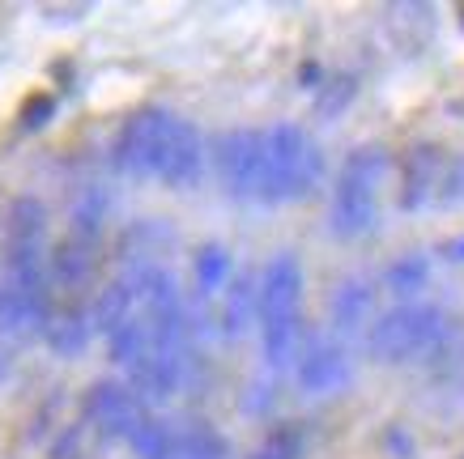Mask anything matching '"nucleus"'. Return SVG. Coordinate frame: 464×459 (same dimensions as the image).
I'll return each instance as SVG.
<instances>
[{"mask_svg":"<svg viewBox=\"0 0 464 459\" xmlns=\"http://www.w3.org/2000/svg\"><path fill=\"white\" fill-rule=\"evenodd\" d=\"M260 349L273 370H290L303 345V264L295 255H273L256 281Z\"/></svg>","mask_w":464,"mask_h":459,"instance_id":"f257e3e1","label":"nucleus"},{"mask_svg":"<svg viewBox=\"0 0 464 459\" xmlns=\"http://www.w3.org/2000/svg\"><path fill=\"white\" fill-rule=\"evenodd\" d=\"M388 175V149L383 145H358L341 162L333 200H328V225L341 243L366 238L380 225V183Z\"/></svg>","mask_w":464,"mask_h":459,"instance_id":"f03ea898","label":"nucleus"},{"mask_svg":"<svg viewBox=\"0 0 464 459\" xmlns=\"http://www.w3.org/2000/svg\"><path fill=\"white\" fill-rule=\"evenodd\" d=\"M443 323H448V311L435 302H396L392 311H383L380 320L371 323L366 349L383 366L413 362V358H426V349L435 345Z\"/></svg>","mask_w":464,"mask_h":459,"instance_id":"7ed1b4c3","label":"nucleus"},{"mask_svg":"<svg viewBox=\"0 0 464 459\" xmlns=\"http://www.w3.org/2000/svg\"><path fill=\"white\" fill-rule=\"evenodd\" d=\"M268 153V205H285V200H303L315 192L324 175L320 145L295 124H273L265 132Z\"/></svg>","mask_w":464,"mask_h":459,"instance_id":"20e7f679","label":"nucleus"},{"mask_svg":"<svg viewBox=\"0 0 464 459\" xmlns=\"http://www.w3.org/2000/svg\"><path fill=\"white\" fill-rule=\"evenodd\" d=\"M213 170L230 200L239 205H268V153L265 132L230 128L213 140Z\"/></svg>","mask_w":464,"mask_h":459,"instance_id":"39448f33","label":"nucleus"},{"mask_svg":"<svg viewBox=\"0 0 464 459\" xmlns=\"http://www.w3.org/2000/svg\"><path fill=\"white\" fill-rule=\"evenodd\" d=\"M175 120L179 115L162 111V107H145V111L128 115V124L115 137V170L128 179H158L162 162H167Z\"/></svg>","mask_w":464,"mask_h":459,"instance_id":"423d86ee","label":"nucleus"},{"mask_svg":"<svg viewBox=\"0 0 464 459\" xmlns=\"http://www.w3.org/2000/svg\"><path fill=\"white\" fill-rule=\"evenodd\" d=\"M295 375L298 383L311 391V396H333L350 383L353 366H350V353H345V340H337L333 332H315L298 345V358H295Z\"/></svg>","mask_w":464,"mask_h":459,"instance_id":"0eeeda50","label":"nucleus"},{"mask_svg":"<svg viewBox=\"0 0 464 459\" xmlns=\"http://www.w3.org/2000/svg\"><path fill=\"white\" fill-rule=\"evenodd\" d=\"M85 413H90V421H94L102 434H111V438H124L128 443L150 408H145V400L132 387L115 383V378H102V383H94L90 396H85Z\"/></svg>","mask_w":464,"mask_h":459,"instance_id":"6e6552de","label":"nucleus"},{"mask_svg":"<svg viewBox=\"0 0 464 459\" xmlns=\"http://www.w3.org/2000/svg\"><path fill=\"white\" fill-rule=\"evenodd\" d=\"M439 179H443V153L430 140H418L409 145L405 158H401V209H422L426 200L439 192Z\"/></svg>","mask_w":464,"mask_h":459,"instance_id":"1a4fd4ad","label":"nucleus"},{"mask_svg":"<svg viewBox=\"0 0 464 459\" xmlns=\"http://www.w3.org/2000/svg\"><path fill=\"white\" fill-rule=\"evenodd\" d=\"M333 336L353 340V336L371 332V311H375V281L371 277H345L333 293Z\"/></svg>","mask_w":464,"mask_h":459,"instance_id":"9d476101","label":"nucleus"},{"mask_svg":"<svg viewBox=\"0 0 464 459\" xmlns=\"http://www.w3.org/2000/svg\"><path fill=\"white\" fill-rule=\"evenodd\" d=\"M200 170H205L200 132L188 124V120H175V132H170V145H167V162H162V175H158V179L170 183V187H197Z\"/></svg>","mask_w":464,"mask_h":459,"instance_id":"9b49d317","label":"nucleus"},{"mask_svg":"<svg viewBox=\"0 0 464 459\" xmlns=\"http://www.w3.org/2000/svg\"><path fill=\"white\" fill-rule=\"evenodd\" d=\"M426 285H430V260L426 255H401L383 273V290L401 302H422Z\"/></svg>","mask_w":464,"mask_h":459,"instance_id":"f8f14e48","label":"nucleus"},{"mask_svg":"<svg viewBox=\"0 0 464 459\" xmlns=\"http://www.w3.org/2000/svg\"><path fill=\"white\" fill-rule=\"evenodd\" d=\"M197 298L192 302H218L222 298V290L230 285V255H226V247H218V243H205V247L197 251Z\"/></svg>","mask_w":464,"mask_h":459,"instance_id":"ddd939ff","label":"nucleus"},{"mask_svg":"<svg viewBox=\"0 0 464 459\" xmlns=\"http://www.w3.org/2000/svg\"><path fill=\"white\" fill-rule=\"evenodd\" d=\"M162 459H230V451L209 426H188V430H170Z\"/></svg>","mask_w":464,"mask_h":459,"instance_id":"4468645a","label":"nucleus"},{"mask_svg":"<svg viewBox=\"0 0 464 459\" xmlns=\"http://www.w3.org/2000/svg\"><path fill=\"white\" fill-rule=\"evenodd\" d=\"M426 366L430 370H456V366H464V323H456V320L443 323L435 345L426 349Z\"/></svg>","mask_w":464,"mask_h":459,"instance_id":"2eb2a0df","label":"nucleus"},{"mask_svg":"<svg viewBox=\"0 0 464 459\" xmlns=\"http://www.w3.org/2000/svg\"><path fill=\"white\" fill-rule=\"evenodd\" d=\"M303 446H307V438H303L298 426H273L252 451V459H298Z\"/></svg>","mask_w":464,"mask_h":459,"instance_id":"dca6fc26","label":"nucleus"},{"mask_svg":"<svg viewBox=\"0 0 464 459\" xmlns=\"http://www.w3.org/2000/svg\"><path fill=\"white\" fill-rule=\"evenodd\" d=\"M439 205H460L464 200V158H456V162H448L443 167V179H439Z\"/></svg>","mask_w":464,"mask_h":459,"instance_id":"f3484780","label":"nucleus"},{"mask_svg":"<svg viewBox=\"0 0 464 459\" xmlns=\"http://www.w3.org/2000/svg\"><path fill=\"white\" fill-rule=\"evenodd\" d=\"M353 98V77H333V85H324V98H320V111L324 115H337L350 107Z\"/></svg>","mask_w":464,"mask_h":459,"instance_id":"a211bd4d","label":"nucleus"},{"mask_svg":"<svg viewBox=\"0 0 464 459\" xmlns=\"http://www.w3.org/2000/svg\"><path fill=\"white\" fill-rule=\"evenodd\" d=\"M439 255H443V260H451V264H464V234L451 238V243H443V247H439Z\"/></svg>","mask_w":464,"mask_h":459,"instance_id":"6ab92c4d","label":"nucleus"},{"mask_svg":"<svg viewBox=\"0 0 464 459\" xmlns=\"http://www.w3.org/2000/svg\"><path fill=\"white\" fill-rule=\"evenodd\" d=\"M460 26H464V9H460Z\"/></svg>","mask_w":464,"mask_h":459,"instance_id":"aec40b11","label":"nucleus"}]
</instances>
